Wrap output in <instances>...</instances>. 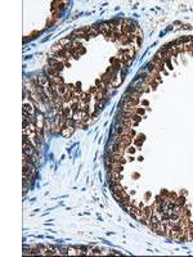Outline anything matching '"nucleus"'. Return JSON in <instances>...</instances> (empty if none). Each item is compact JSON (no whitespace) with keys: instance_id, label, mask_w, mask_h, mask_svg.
<instances>
[{"instance_id":"obj_1","label":"nucleus","mask_w":193,"mask_h":257,"mask_svg":"<svg viewBox=\"0 0 193 257\" xmlns=\"http://www.w3.org/2000/svg\"><path fill=\"white\" fill-rule=\"evenodd\" d=\"M113 142L118 143V144L122 145V147H126V148H128L129 145L131 144V138H130V136H124V135H120V136H118L117 139H115Z\"/></svg>"},{"instance_id":"obj_2","label":"nucleus","mask_w":193,"mask_h":257,"mask_svg":"<svg viewBox=\"0 0 193 257\" xmlns=\"http://www.w3.org/2000/svg\"><path fill=\"white\" fill-rule=\"evenodd\" d=\"M118 134L124 135V136L134 138L135 135H137V131H135V130H133L131 127H120V129H118Z\"/></svg>"},{"instance_id":"obj_3","label":"nucleus","mask_w":193,"mask_h":257,"mask_svg":"<svg viewBox=\"0 0 193 257\" xmlns=\"http://www.w3.org/2000/svg\"><path fill=\"white\" fill-rule=\"evenodd\" d=\"M73 131H75V127H70V126H66V127H63L62 130H60V134H62L65 138H70L71 135L73 134Z\"/></svg>"},{"instance_id":"obj_4","label":"nucleus","mask_w":193,"mask_h":257,"mask_svg":"<svg viewBox=\"0 0 193 257\" xmlns=\"http://www.w3.org/2000/svg\"><path fill=\"white\" fill-rule=\"evenodd\" d=\"M68 252H67V255H84V252H81V248H76V247H70L68 248Z\"/></svg>"},{"instance_id":"obj_5","label":"nucleus","mask_w":193,"mask_h":257,"mask_svg":"<svg viewBox=\"0 0 193 257\" xmlns=\"http://www.w3.org/2000/svg\"><path fill=\"white\" fill-rule=\"evenodd\" d=\"M184 203H186V198H184V197H176V199L174 201V204H175L176 208H179V207H183Z\"/></svg>"},{"instance_id":"obj_6","label":"nucleus","mask_w":193,"mask_h":257,"mask_svg":"<svg viewBox=\"0 0 193 257\" xmlns=\"http://www.w3.org/2000/svg\"><path fill=\"white\" fill-rule=\"evenodd\" d=\"M130 120L131 121H134V122H137V123H139L140 121H142V116H139V115H133L130 117Z\"/></svg>"},{"instance_id":"obj_7","label":"nucleus","mask_w":193,"mask_h":257,"mask_svg":"<svg viewBox=\"0 0 193 257\" xmlns=\"http://www.w3.org/2000/svg\"><path fill=\"white\" fill-rule=\"evenodd\" d=\"M160 197H161L162 199H167V197H169V192H167V190H162V192L160 193Z\"/></svg>"},{"instance_id":"obj_8","label":"nucleus","mask_w":193,"mask_h":257,"mask_svg":"<svg viewBox=\"0 0 193 257\" xmlns=\"http://www.w3.org/2000/svg\"><path fill=\"white\" fill-rule=\"evenodd\" d=\"M137 115H139V116L144 115V109H143V108H139V107H137Z\"/></svg>"}]
</instances>
